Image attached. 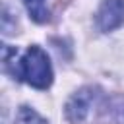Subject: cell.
<instances>
[{
  "label": "cell",
  "instance_id": "1",
  "mask_svg": "<svg viewBox=\"0 0 124 124\" xmlns=\"http://www.w3.org/2000/svg\"><path fill=\"white\" fill-rule=\"evenodd\" d=\"M14 76H17L19 79H23L25 83L37 89H46L52 81V68L46 52L39 46H29L23 58L17 62Z\"/></svg>",
  "mask_w": 124,
  "mask_h": 124
},
{
  "label": "cell",
  "instance_id": "2",
  "mask_svg": "<svg viewBox=\"0 0 124 124\" xmlns=\"http://www.w3.org/2000/svg\"><path fill=\"white\" fill-rule=\"evenodd\" d=\"M97 27L101 31H112L124 23V0H105L97 10Z\"/></svg>",
  "mask_w": 124,
  "mask_h": 124
},
{
  "label": "cell",
  "instance_id": "3",
  "mask_svg": "<svg viewBox=\"0 0 124 124\" xmlns=\"http://www.w3.org/2000/svg\"><path fill=\"white\" fill-rule=\"evenodd\" d=\"M91 103H93V93H91V89H81V91L76 93V95L70 99V103L66 105V114H68V118H70L72 122H81V120L87 116V112H89V108H91Z\"/></svg>",
  "mask_w": 124,
  "mask_h": 124
},
{
  "label": "cell",
  "instance_id": "4",
  "mask_svg": "<svg viewBox=\"0 0 124 124\" xmlns=\"http://www.w3.org/2000/svg\"><path fill=\"white\" fill-rule=\"evenodd\" d=\"M25 6H27V12L29 16L37 21V23H45L50 16L48 8H46V2L45 0H23Z\"/></svg>",
  "mask_w": 124,
  "mask_h": 124
},
{
  "label": "cell",
  "instance_id": "5",
  "mask_svg": "<svg viewBox=\"0 0 124 124\" xmlns=\"http://www.w3.org/2000/svg\"><path fill=\"white\" fill-rule=\"evenodd\" d=\"M16 124H46V120L43 116H39L33 108L21 107L16 114Z\"/></svg>",
  "mask_w": 124,
  "mask_h": 124
}]
</instances>
